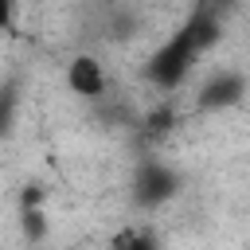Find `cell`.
I'll list each match as a JSON object with an SVG mask.
<instances>
[{"label":"cell","mask_w":250,"mask_h":250,"mask_svg":"<svg viewBox=\"0 0 250 250\" xmlns=\"http://www.w3.org/2000/svg\"><path fill=\"white\" fill-rule=\"evenodd\" d=\"M8 23V0H0V27Z\"/></svg>","instance_id":"obj_2"},{"label":"cell","mask_w":250,"mask_h":250,"mask_svg":"<svg viewBox=\"0 0 250 250\" xmlns=\"http://www.w3.org/2000/svg\"><path fill=\"white\" fill-rule=\"evenodd\" d=\"M66 90L78 94V98H98V94H105L102 59H94V55H74V59L66 62Z\"/></svg>","instance_id":"obj_1"}]
</instances>
